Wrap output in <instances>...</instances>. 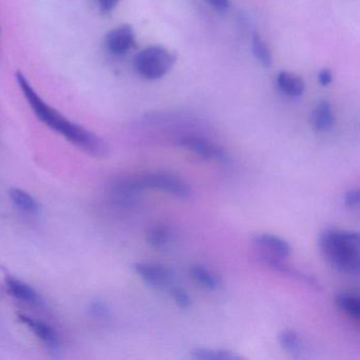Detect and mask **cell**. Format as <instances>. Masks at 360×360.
Wrapping results in <instances>:
<instances>
[{
    "label": "cell",
    "instance_id": "2",
    "mask_svg": "<svg viewBox=\"0 0 360 360\" xmlns=\"http://www.w3.org/2000/svg\"><path fill=\"white\" fill-rule=\"evenodd\" d=\"M319 246L326 260L340 273L359 274V236L356 231L326 229L320 233Z\"/></svg>",
    "mask_w": 360,
    "mask_h": 360
},
{
    "label": "cell",
    "instance_id": "11",
    "mask_svg": "<svg viewBox=\"0 0 360 360\" xmlns=\"http://www.w3.org/2000/svg\"><path fill=\"white\" fill-rule=\"evenodd\" d=\"M6 288L10 295L22 302L32 305H39L41 303L39 292L28 284L15 278L8 277L6 279Z\"/></svg>",
    "mask_w": 360,
    "mask_h": 360
},
{
    "label": "cell",
    "instance_id": "16",
    "mask_svg": "<svg viewBox=\"0 0 360 360\" xmlns=\"http://www.w3.org/2000/svg\"><path fill=\"white\" fill-rule=\"evenodd\" d=\"M189 358L195 360H242V356L227 349L198 347L189 352Z\"/></svg>",
    "mask_w": 360,
    "mask_h": 360
},
{
    "label": "cell",
    "instance_id": "18",
    "mask_svg": "<svg viewBox=\"0 0 360 360\" xmlns=\"http://www.w3.org/2000/svg\"><path fill=\"white\" fill-rule=\"evenodd\" d=\"M172 240V231L166 225L151 227L146 235V241L155 250H163Z\"/></svg>",
    "mask_w": 360,
    "mask_h": 360
},
{
    "label": "cell",
    "instance_id": "8",
    "mask_svg": "<svg viewBox=\"0 0 360 360\" xmlns=\"http://www.w3.org/2000/svg\"><path fill=\"white\" fill-rule=\"evenodd\" d=\"M136 44V35L130 25H123L113 29L107 34L105 45L113 56H123L127 53Z\"/></svg>",
    "mask_w": 360,
    "mask_h": 360
},
{
    "label": "cell",
    "instance_id": "25",
    "mask_svg": "<svg viewBox=\"0 0 360 360\" xmlns=\"http://www.w3.org/2000/svg\"><path fill=\"white\" fill-rule=\"evenodd\" d=\"M318 79H319V83L321 84L323 87H326V86L332 83V72H330V70H328V69H323V70L320 71Z\"/></svg>",
    "mask_w": 360,
    "mask_h": 360
},
{
    "label": "cell",
    "instance_id": "4",
    "mask_svg": "<svg viewBox=\"0 0 360 360\" xmlns=\"http://www.w3.org/2000/svg\"><path fill=\"white\" fill-rule=\"evenodd\" d=\"M138 179L144 191L157 189L181 199H185L191 195V187L185 181L167 172H151L138 176Z\"/></svg>",
    "mask_w": 360,
    "mask_h": 360
},
{
    "label": "cell",
    "instance_id": "14",
    "mask_svg": "<svg viewBox=\"0 0 360 360\" xmlns=\"http://www.w3.org/2000/svg\"><path fill=\"white\" fill-rule=\"evenodd\" d=\"M189 275L206 290H217L222 286V280L217 274L203 265L193 264L189 267Z\"/></svg>",
    "mask_w": 360,
    "mask_h": 360
},
{
    "label": "cell",
    "instance_id": "10",
    "mask_svg": "<svg viewBox=\"0 0 360 360\" xmlns=\"http://www.w3.org/2000/svg\"><path fill=\"white\" fill-rule=\"evenodd\" d=\"M18 318L25 326H28L32 330L35 336L39 337L46 345L52 347H58L60 345V336H58V332L49 324L41 321V320L34 319L30 316L22 315V314H20Z\"/></svg>",
    "mask_w": 360,
    "mask_h": 360
},
{
    "label": "cell",
    "instance_id": "7",
    "mask_svg": "<svg viewBox=\"0 0 360 360\" xmlns=\"http://www.w3.org/2000/svg\"><path fill=\"white\" fill-rule=\"evenodd\" d=\"M179 145L184 147L187 150L193 151L195 155L207 161L210 160V161L227 163L229 160V155L222 148L198 136H183L179 140Z\"/></svg>",
    "mask_w": 360,
    "mask_h": 360
},
{
    "label": "cell",
    "instance_id": "19",
    "mask_svg": "<svg viewBox=\"0 0 360 360\" xmlns=\"http://www.w3.org/2000/svg\"><path fill=\"white\" fill-rule=\"evenodd\" d=\"M9 195L12 202L18 206L20 210L29 214H35L39 210V204L35 201L32 195H29L27 191L20 188H11L9 191Z\"/></svg>",
    "mask_w": 360,
    "mask_h": 360
},
{
    "label": "cell",
    "instance_id": "20",
    "mask_svg": "<svg viewBox=\"0 0 360 360\" xmlns=\"http://www.w3.org/2000/svg\"><path fill=\"white\" fill-rule=\"evenodd\" d=\"M252 52L255 58L263 65V66L271 67L273 58H271V50L265 43L264 39L259 34H255L252 37Z\"/></svg>",
    "mask_w": 360,
    "mask_h": 360
},
{
    "label": "cell",
    "instance_id": "5",
    "mask_svg": "<svg viewBox=\"0 0 360 360\" xmlns=\"http://www.w3.org/2000/svg\"><path fill=\"white\" fill-rule=\"evenodd\" d=\"M134 269L138 274L139 277L144 280L145 283L155 290L169 288L174 281V273L161 264L146 262L136 263L134 265Z\"/></svg>",
    "mask_w": 360,
    "mask_h": 360
},
{
    "label": "cell",
    "instance_id": "15",
    "mask_svg": "<svg viewBox=\"0 0 360 360\" xmlns=\"http://www.w3.org/2000/svg\"><path fill=\"white\" fill-rule=\"evenodd\" d=\"M334 302L339 311L351 319L359 321L360 300L357 295L347 292H339L335 296Z\"/></svg>",
    "mask_w": 360,
    "mask_h": 360
},
{
    "label": "cell",
    "instance_id": "12",
    "mask_svg": "<svg viewBox=\"0 0 360 360\" xmlns=\"http://www.w3.org/2000/svg\"><path fill=\"white\" fill-rule=\"evenodd\" d=\"M311 127L316 132L328 131L335 124V115L330 103L321 102L313 111L311 119Z\"/></svg>",
    "mask_w": 360,
    "mask_h": 360
},
{
    "label": "cell",
    "instance_id": "6",
    "mask_svg": "<svg viewBox=\"0 0 360 360\" xmlns=\"http://www.w3.org/2000/svg\"><path fill=\"white\" fill-rule=\"evenodd\" d=\"M259 260H260L263 264L269 266V269L281 274V275L286 276V277L294 278L297 281L302 282V283L311 286L314 290H321V284H320V282L318 281L314 276L309 275V274L303 273V271L294 269V267L288 265V263L284 262L285 259L278 258V257L271 256V255L266 254V252H261L260 255H259Z\"/></svg>",
    "mask_w": 360,
    "mask_h": 360
},
{
    "label": "cell",
    "instance_id": "24",
    "mask_svg": "<svg viewBox=\"0 0 360 360\" xmlns=\"http://www.w3.org/2000/svg\"><path fill=\"white\" fill-rule=\"evenodd\" d=\"M217 11L225 12L231 5V0H206Z\"/></svg>",
    "mask_w": 360,
    "mask_h": 360
},
{
    "label": "cell",
    "instance_id": "17",
    "mask_svg": "<svg viewBox=\"0 0 360 360\" xmlns=\"http://www.w3.org/2000/svg\"><path fill=\"white\" fill-rule=\"evenodd\" d=\"M278 341L282 349H285L292 357L298 358L302 354L303 343L299 335L295 330H282L278 334Z\"/></svg>",
    "mask_w": 360,
    "mask_h": 360
},
{
    "label": "cell",
    "instance_id": "9",
    "mask_svg": "<svg viewBox=\"0 0 360 360\" xmlns=\"http://www.w3.org/2000/svg\"><path fill=\"white\" fill-rule=\"evenodd\" d=\"M252 243L257 250L278 258L286 259L292 252V248L285 240L271 233H259L254 236Z\"/></svg>",
    "mask_w": 360,
    "mask_h": 360
},
{
    "label": "cell",
    "instance_id": "1",
    "mask_svg": "<svg viewBox=\"0 0 360 360\" xmlns=\"http://www.w3.org/2000/svg\"><path fill=\"white\" fill-rule=\"evenodd\" d=\"M16 79L33 112L48 127L62 134L67 140L94 157L105 158L108 155V145L103 139L82 126L69 121L60 111L48 105L35 91L29 79L22 72H18Z\"/></svg>",
    "mask_w": 360,
    "mask_h": 360
},
{
    "label": "cell",
    "instance_id": "22",
    "mask_svg": "<svg viewBox=\"0 0 360 360\" xmlns=\"http://www.w3.org/2000/svg\"><path fill=\"white\" fill-rule=\"evenodd\" d=\"M343 202L349 210H357L360 203L359 189H352V191H347L343 197Z\"/></svg>",
    "mask_w": 360,
    "mask_h": 360
},
{
    "label": "cell",
    "instance_id": "3",
    "mask_svg": "<svg viewBox=\"0 0 360 360\" xmlns=\"http://www.w3.org/2000/svg\"><path fill=\"white\" fill-rule=\"evenodd\" d=\"M176 63L172 52L159 46L146 48L134 58L136 72L146 79H158L167 75Z\"/></svg>",
    "mask_w": 360,
    "mask_h": 360
},
{
    "label": "cell",
    "instance_id": "21",
    "mask_svg": "<svg viewBox=\"0 0 360 360\" xmlns=\"http://www.w3.org/2000/svg\"><path fill=\"white\" fill-rule=\"evenodd\" d=\"M170 295H172V299L174 302L176 303L179 307L181 309H188L191 305V299L189 295L185 292L184 290L180 288H170Z\"/></svg>",
    "mask_w": 360,
    "mask_h": 360
},
{
    "label": "cell",
    "instance_id": "23",
    "mask_svg": "<svg viewBox=\"0 0 360 360\" xmlns=\"http://www.w3.org/2000/svg\"><path fill=\"white\" fill-rule=\"evenodd\" d=\"M103 13H110L119 5L120 0H96Z\"/></svg>",
    "mask_w": 360,
    "mask_h": 360
},
{
    "label": "cell",
    "instance_id": "13",
    "mask_svg": "<svg viewBox=\"0 0 360 360\" xmlns=\"http://www.w3.org/2000/svg\"><path fill=\"white\" fill-rule=\"evenodd\" d=\"M277 85L280 91L292 98L301 96L305 90V84L303 79L294 73L282 71L278 75Z\"/></svg>",
    "mask_w": 360,
    "mask_h": 360
}]
</instances>
